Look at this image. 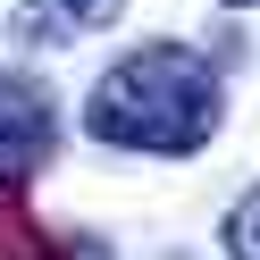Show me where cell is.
Instances as JSON below:
<instances>
[{"instance_id":"6da1fadb","label":"cell","mask_w":260,"mask_h":260,"mask_svg":"<svg viewBox=\"0 0 260 260\" xmlns=\"http://www.w3.org/2000/svg\"><path fill=\"white\" fill-rule=\"evenodd\" d=\"M218 109L226 84L202 51L185 42H143V51L109 59V76L92 84L84 101V135L109 143V151H159V159H185L218 135Z\"/></svg>"},{"instance_id":"7a4b0ae2","label":"cell","mask_w":260,"mask_h":260,"mask_svg":"<svg viewBox=\"0 0 260 260\" xmlns=\"http://www.w3.org/2000/svg\"><path fill=\"white\" fill-rule=\"evenodd\" d=\"M51 143H59L51 92H42L34 76H9V68H0V193H17L25 176L51 159Z\"/></svg>"},{"instance_id":"3957f363","label":"cell","mask_w":260,"mask_h":260,"mask_svg":"<svg viewBox=\"0 0 260 260\" xmlns=\"http://www.w3.org/2000/svg\"><path fill=\"white\" fill-rule=\"evenodd\" d=\"M126 17V0H25L17 9V34L34 42H76V34H101V25Z\"/></svg>"},{"instance_id":"277c9868","label":"cell","mask_w":260,"mask_h":260,"mask_svg":"<svg viewBox=\"0 0 260 260\" xmlns=\"http://www.w3.org/2000/svg\"><path fill=\"white\" fill-rule=\"evenodd\" d=\"M226 260H260V185L226 210Z\"/></svg>"},{"instance_id":"5b68a950","label":"cell","mask_w":260,"mask_h":260,"mask_svg":"<svg viewBox=\"0 0 260 260\" xmlns=\"http://www.w3.org/2000/svg\"><path fill=\"white\" fill-rule=\"evenodd\" d=\"M226 9H252V0H226Z\"/></svg>"}]
</instances>
